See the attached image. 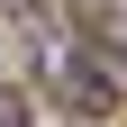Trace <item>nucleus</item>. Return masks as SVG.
Returning <instances> with one entry per match:
<instances>
[{"label": "nucleus", "instance_id": "nucleus-1", "mask_svg": "<svg viewBox=\"0 0 127 127\" xmlns=\"http://www.w3.org/2000/svg\"><path fill=\"white\" fill-rule=\"evenodd\" d=\"M45 73H55V91H64L73 109H118V82H109L100 64H82L73 45H55V55H45Z\"/></svg>", "mask_w": 127, "mask_h": 127}, {"label": "nucleus", "instance_id": "nucleus-2", "mask_svg": "<svg viewBox=\"0 0 127 127\" xmlns=\"http://www.w3.org/2000/svg\"><path fill=\"white\" fill-rule=\"evenodd\" d=\"M0 127H27V100H9V91H0Z\"/></svg>", "mask_w": 127, "mask_h": 127}]
</instances>
